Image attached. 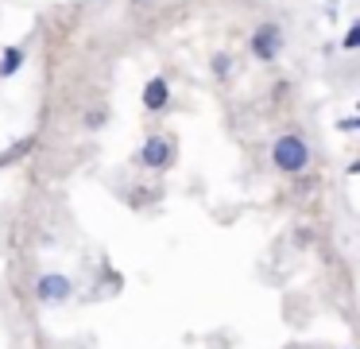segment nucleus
<instances>
[{
	"label": "nucleus",
	"mask_w": 360,
	"mask_h": 349,
	"mask_svg": "<svg viewBox=\"0 0 360 349\" xmlns=\"http://www.w3.org/2000/svg\"><path fill=\"white\" fill-rule=\"evenodd\" d=\"M252 54L256 59H264V62H271V59H279L283 54V27L279 23H259L256 31H252Z\"/></svg>",
	"instance_id": "3"
},
{
	"label": "nucleus",
	"mask_w": 360,
	"mask_h": 349,
	"mask_svg": "<svg viewBox=\"0 0 360 349\" xmlns=\"http://www.w3.org/2000/svg\"><path fill=\"white\" fill-rule=\"evenodd\" d=\"M229 70H233V59H229V54H213V74L225 78Z\"/></svg>",
	"instance_id": "9"
},
{
	"label": "nucleus",
	"mask_w": 360,
	"mask_h": 349,
	"mask_svg": "<svg viewBox=\"0 0 360 349\" xmlns=\"http://www.w3.org/2000/svg\"><path fill=\"white\" fill-rule=\"evenodd\" d=\"M20 66H24V47H4V54H0V78H12Z\"/></svg>",
	"instance_id": "6"
},
{
	"label": "nucleus",
	"mask_w": 360,
	"mask_h": 349,
	"mask_svg": "<svg viewBox=\"0 0 360 349\" xmlns=\"http://www.w3.org/2000/svg\"><path fill=\"white\" fill-rule=\"evenodd\" d=\"M136 163H140L143 171H167L174 163V140L171 136H148L143 140V147L136 152Z\"/></svg>",
	"instance_id": "2"
},
{
	"label": "nucleus",
	"mask_w": 360,
	"mask_h": 349,
	"mask_svg": "<svg viewBox=\"0 0 360 349\" xmlns=\"http://www.w3.org/2000/svg\"><path fill=\"white\" fill-rule=\"evenodd\" d=\"M271 163L283 175H302L310 167V144L302 136H295V132H287V136H279L271 144Z\"/></svg>",
	"instance_id": "1"
},
{
	"label": "nucleus",
	"mask_w": 360,
	"mask_h": 349,
	"mask_svg": "<svg viewBox=\"0 0 360 349\" xmlns=\"http://www.w3.org/2000/svg\"><path fill=\"white\" fill-rule=\"evenodd\" d=\"M341 47H345V51H356V47H360V23H349V31H345Z\"/></svg>",
	"instance_id": "8"
},
{
	"label": "nucleus",
	"mask_w": 360,
	"mask_h": 349,
	"mask_svg": "<svg viewBox=\"0 0 360 349\" xmlns=\"http://www.w3.org/2000/svg\"><path fill=\"white\" fill-rule=\"evenodd\" d=\"M105 121H109V113H105V109H94V113L86 116V128H101Z\"/></svg>",
	"instance_id": "10"
},
{
	"label": "nucleus",
	"mask_w": 360,
	"mask_h": 349,
	"mask_svg": "<svg viewBox=\"0 0 360 349\" xmlns=\"http://www.w3.org/2000/svg\"><path fill=\"white\" fill-rule=\"evenodd\" d=\"M70 295H74V279L63 276V271H47L35 283V299L39 302H66Z\"/></svg>",
	"instance_id": "4"
},
{
	"label": "nucleus",
	"mask_w": 360,
	"mask_h": 349,
	"mask_svg": "<svg viewBox=\"0 0 360 349\" xmlns=\"http://www.w3.org/2000/svg\"><path fill=\"white\" fill-rule=\"evenodd\" d=\"M27 152H32V140H20V144H12V152L0 155V167H8L12 159H20V155H27Z\"/></svg>",
	"instance_id": "7"
},
{
	"label": "nucleus",
	"mask_w": 360,
	"mask_h": 349,
	"mask_svg": "<svg viewBox=\"0 0 360 349\" xmlns=\"http://www.w3.org/2000/svg\"><path fill=\"white\" fill-rule=\"evenodd\" d=\"M167 105H171V85H167V78H151L143 85V109L148 113H163Z\"/></svg>",
	"instance_id": "5"
},
{
	"label": "nucleus",
	"mask_w": 360,
	"mask_h": 349,
	"mask_svg": "<svg viewBox=\"0 0 360 349\" xmlns=\"http://www.w3.org/2000/svg\"><path fill=\"white\" fill-rule=\"evenodd\" d=\"M337 128H341V132H356V128H360V121H356V116H345V121L337 124Z\"/></svg>",
	"instance_id": "11"
}]
</instances>
